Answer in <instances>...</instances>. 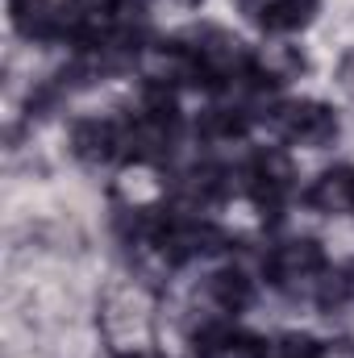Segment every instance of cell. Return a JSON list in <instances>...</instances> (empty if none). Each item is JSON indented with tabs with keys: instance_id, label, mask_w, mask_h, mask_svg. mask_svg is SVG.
I'll return each mask as SVG.
<instances>
[{
	"instance_id": "cell-13",
	"label": "cell",
	"mask_w": 354,
	"mask_h": 358,
	"mask_svg": "<svg viewBox=\"0 0 354 358\" xmlns=\"http://www.w3.org/2000/svg\"><path fill=\"white\" fill-rule=\"evenodd\" d=\"M259 358H321V346L313 338H300V334H288V338H275L259 346Z\"/></svg>"
},
{
	"instance_id": "cell-2",
	"label": "cell",
	"mask_w": 354,
	"mask_h": 358,
	"mask_svg": "<svg viewBox=\"0 0 354 358\" xmlns=\"http://www.w3.org/2000/svg\"><path fill=\"white\" fill-rule=\"evenodd\" d=\"M267 125L296 146H330L338 138V117L321 100H288L267 108Z\"/></svg>"
},
{
	"instance_id": "cell-9",
	"label": "cell",
	"mask_w": 354,
	"mask_h": 358,
	"mask_svg": "<svg viewBox=\"0 0 354 358\" xmlns=\"http://www.w3.org/2000/svg\"><path fill=\"white\" fill-rule=\"evenodd\" d=\"M259 338L234 329V325H204L192 338V358H259Z\"/></svg>"
},
{
	"instance_id": "cell-15",
	"label": "cell",
	"mask_w": 354,
	"mask_h": 358,
	"mask_svg": "<svg viewBox=\"0 0 354 358\" xmlns=\"http://www.w3.org/2000/svg\"><path fill=\"white\" fill-rule=\"evenodd\" d=\"M117 358H163V355H155V350H146V346H142V350H134V355H117Z\"/></svg>"
},
{
	"instance_id": "cell-8",
	"label": "cell",
	"mask_w": 354,
	"mask_h": 358,
	"mask_svg": "<svg viewBox=\"0 0 354 358\" xmlns=\"http://www.w3.org/2000/svg\"><path fill=\"white\" fill-rule=\"evenodd\" d=\"M242 8L250 13V21H255L259 29L288 34V29H300V25L313 21L317 0H242Z\"/></svg>"
},
{
	"instance_id": "cell-4",
	"label": "cell",
	"mask_w": 354,
	"mask_h": 358,
	"mask_svg": "<svg viewBox=\"0 0 354 358\" xmlns=\"http://www.w3.org/2000/svg\"><path fill=\"white\" fill-rule=\"evenodd\" d=\"M292 179H296V171H292L288 155H279V150H263V155L250 159V167H246V192L263 208V217H279L283 200L292 196Z\"/></svg>"
},
{
	"instance_id": "cell-1",
	"label": "cell",
	"mask_w": 354,
	"mask_h": 358,
	"mask_svg": "<svg viewBox=\"0 0 354 358\" xmlns=\"http://www.w3.org/2000/svg\"><path fill=\"white\" fill-rule=\"evenodd\" d=\"M179 108L167 84H150L142 96V108L121 125V155L134 163H163L176 146Z\"/></svg>"
},
{
	"instance_id": "cell-5",
	"label": "cell",
	"mask_w": 354,
	"mask_h": 358,
	"mask_svg": "<svg viewBox=\"0 0 354 358\" xmlns=\"http://www.w3.org/2000/svg\"><path fill=\"white\" fill-rule=\"evenodd\" d=\"M71 155L88 167H104L121 155V125L113 121H80L71 129Z\"/></svg>"
},
{
	"instance_id": "cell-10",
	"label": "cell",
	"mask_w": 354,
	"mask_h": 358,
	"mask_svg": "<svg viewBox=\"0 0 354 358\" xmlns=\"http://www.w3.org/2000/svg\"><path fill=\"white\" fill-rule=\"evenodd\" d=\"M204 296H208V304H213L221 317H238V313L255 300V287H250V279L238 267H225V271H213V275H208Z\"/></svg>"
},
{
	"instance_id": "cell-7",
	"label": "cell",
	"mask_w": 354,
	"mask_h": 358,
	"mask_svg": "<svg viewBox=\"0 0 354 358\" xmlns=\"http://www.w3.org/2000/svg\"><path fill=\"white\" fill-rule=\"evenodd\" d=\"M304 204L313 213H330V217H342L354 213V167H330L313 179V187L304 192Z\"/></svg>"
},
{
	"instance_id": "cell-12",
	"label": "cell",
	"mask_w": 354,
	"mask_h": 358,
	"mask_svg": "<svg viewBox=\"0 0 354 358\" xmlns=\"http://www.w3.org/2000/svg\"><path fill=\"white\" fill-rule=\"evenodd\" d=\"M351 300H354V267H334L317 279V304H321L325 313L346 308Z\"/></svg>"
},
{
	"instance_id": "cell-3",
	"label": "cell",
	"mask_w": 354,
	"mask_h": 358,
	"mask_svg": "<svg viewBox=\"0 0 354 358\" xmlns=\"http://www.w3.org/2000/svg\"><path fill=\"white\" fill-rule=\"evenodd\" d=\"M267 275H271V283H275L279 292H288V296L304 292L309 283L317 287V279L325 275V250H321L313 238H292V242H283V246L271 250Z\"/></svg>"
},
{
	"instance_id": "cell-6",
	"label": "cell",
	"mask_w": 354,
	"mask_h": 358,
	"mask_svg": "<svg viewBox=\"0 0 354 358\" xmlns=\"http://www.w3.org/2000/svg\"><path fill=\"white\" fill-rule=\"evenodd\" d=\"M8 8H13V25L21 38H34V42L67 38V13L55 8L50 0H8Z\"/></svg>"
},
{
	"instance_id": "cell-14",
	"label": "cell",
	"mask_w": 354,
	"mask_h": 358,
	"mask_svg": "<svg viewBox=\"0 0 354 358\" xmlns=\"http://www.w3.org/2000/svg\"><path fill=\"white\" fill-rule=\"evenodd\" d=\"M342 84H346V88H354V50L346 55V63H342Z\"/></svg>"
},
{
	"instance_id": "cell-11",
	"label": "cell",
	"mask_w": 354,
	"mask_h": 358,
	"mask_svg": "<svg viewBox=\"0 0 354 358\" xmlns=\"http://www.w3.org/2000/svg\"><path fill=\"white\" fill-rule=\"evenodd\" d=\"M196 134H200V142H213V146L234 142L246 134V113L242 108H204L196 121Z\"/></svg>"
}]
</instances>
